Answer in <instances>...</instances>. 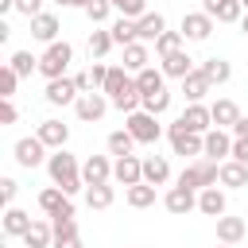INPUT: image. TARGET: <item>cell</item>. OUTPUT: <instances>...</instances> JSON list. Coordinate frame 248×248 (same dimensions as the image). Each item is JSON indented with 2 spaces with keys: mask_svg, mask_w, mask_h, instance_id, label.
<instances>
[{
  "mask_svg": "<svg viewBox=\"0 0 248 248\" xmlns=\"http://www.w3.org/2000/svg\"><path fill=\"white\" fill-rule=\"evenodd\" d=\"M46 170H50V182L54 186H62L70 198L85 186V178H81V167H78V159L66 151V147H54V155L46 159Z\"/></svg>",
  "mask_w": 248,
  "mask_h": 248,
  "instance_id": "6da1fadb",
  "label": "cell"
},
{
  "mask_svg": "<svg viewBox=\"0 0 248 248\" xmlns=\"http://www.w3.org/2000/svg\"><path fill=\"white\" fill-rule=\"evenodd\" d=\"M70 62H74V46H70V43H46V50H43V58H39V74H43L46 81H50V78H66Z\"/></svg>",
  "mask_w": 248,
  "mask_h": 248,
  "instance_id": "7a4b0ae2",
  "label": "cell"
},
{
  "mask_svg": "<svg viewBox=\"0 0 248 248\" xmlns=\"http://www.w3.org/2000/svg\"><path fill=\"white\" fill-rule=\"evenodd\" d=\"M217 182H221V163H213V159L190 163L178 174V186H190V190H205V186H217Z\"/></svg>",
  "mask_w": 248,
  "mask_h": 248,
  "instance_id": "3957f363",
  "label": "cell"
},
{
  "mask_svg": "<svg viewBox=\"0 0 248 248\" xmlns=\"http://www.w3.org/2000/svg\"><path fill=\"white\" fill-rule=\"evenodd\" d=\"M124 128L136 136V143H155V140L163 136V128H159V116H155V112H143V108L128 112V124H124Z\"/></svg>",
  "mask_w": 248,
  "mask_h": 248,
  "instance_id": "277c9868",
  "label": "cell"
},
{
  "mask_svg": "<svg viewBox=\"0 0 248 248\" xmlns=\"http://www.w3.org/2000/svg\"><path fill=\"white\" fill-rule=\"evenodd\" d=\"M167 136H170V147H174V155H205V136H198V132H190V128H182L178 120L167 128Z\"/></svg>",
  "mask_w": 248,
  "mask_h": 248,
  "instance_id": "5b68a950",
  "label": "cell"
},
{
  "mask_svg": "<svg viewBox=\"0 0 248 248\" xmlns=\"http://www.w3.org/2000/svg\"><path fill=\"white\" fill-rule=\"evenodd\" d=\"M39 209H43L46 217H74V202H70V194H66L62 186H46V190L39 194Z\"/></svg>",
  "mask_w": 248,
  "mask_h": 248,
  "instance_id": "8992f818",
  "label": "cell"
},
{
  "mask_svg": "<svg viewBox=\"0 0 248 248\" xmlns=\"http://www.w3.org/2000/svg\"><path fill=\"white\" fill-rule=\"evenodd\" d=\"M178 124H182V128H190V132H198V136H205V132L213 128V112H209V105H202V101H190V105L182 108Z\"/></svg>",
  "mask_w": 248,
  "mask_h": 248,
  "instance_id": "52a82bcc",
  "label": "cell"
},
{
  "mask_svg": "<svg viewBox=\"0 0 248 248\" xmlns=\"http://www.w3.org/2000/svg\"><path fill=\"white\" fill-rule=\"evenodd\" d=\"M43 97H46V105H74V101L81 97V89H78L74 78H50Z\"/></svg>",
  "mask_w": 248,
  "mask_h": 248,
  "instance_id": "ba28073f",
  "label": "cell"
},
{
  "mask_svg": "<svg viewBox=\"0 0 248 248\" xmlns=\"http://www.w3.org/2000/svg\"><path fill=\"white\" fill-rule=\"evenodd\" d=\"M108 105H112V101H105L101 93H81V97L74 101V112H78V120H85V124H97V120L108 112Z\"/></svg>",
  "mask_w": 248,
  "mask_h": 248,
  "instance_id": "9c48e42d",
  "label": "cell"
},
{
  "mask_svg": "<svg viewBox=\"0 0 248 248\" xmlns=\"http://www.w3.org/2000/svg\"><path fill=\"white\" fill-rule=\"evenodd\" d=\"M43 159H50V155H46V143H43L39 136H23V140L16 143V163H19V167L31 170V167H39Z\"/></svg>",
  "mask_w": 248,
  "mask_h": 248,
  "instance_id": "30bf717a",
  "label": "cell"
},
{
  "mask_svg": "<svg viewBox=\"0 0 248 248\" xmlns=\"http://www.w3.org/2000/svg\"><path fill=\"white\" fill-rule=\"evenodd\" d=\"M202 12L213 16L217 23H240L244 19V4L240 0H202Z\"/></svg>",
  "mask_w": 248,
  "mask_h": 248,
  "instance_id": "8fae6325",
  "label": "cell"
},
{
  "mask_svg": "<svg viewBox=\"0 0 248 248\" xmlns=\"http://www.w3.org/2000/svg\"><path fill=\"white\" fill-rule=\"evenodd\" d=\"M182 35H186L190 43H205V39L213 35V16H205V12H186V16H182Z\"/></svg>",
  "mask_w": 248,
  "mask_h": 248,
  "instance_id": "7c38bea8",
  "label": "cell"
},
{
  "mask_svg": "<svg viewBox=\"0 0 248 248\" xmlns=\"http://www.w3.org/2000/svg\"><path fill=\"white\" fill-rule=\"evenodd\" d=\"M112 178H116L120 186H136V182H143V159H136V155H116V163H112Z\"/></svg>",
  "mask_w": 248,
  "mask_h": 248,
  "instance_id": "4fadbf2b",
  "label": "cell"
},
{
  "mask_svg": "<svg viewBox=\"0 0 248 248\" xmlns=\"http://www.w3.org/2000/svg\"><path fill=\"white\" fill-rule=\"evenodd\" d=\"M163 205H167V213L186 217L190 209H198V198H194V190H190V186H170V190H167V198H163Z\"/></svg>",
  "mask_w": 248,
  "mask_h": 248,
  "instance_id": "5bb4252c",
  "label": "cell"
},
{
  "mask_svg": "<svg viewBox=\"0 0 248 248\" xmlns=\"http://www.w3.org/2000/svg\"><path fill=\"white\" fill-rule=\"evenodd\" d=\"M232 140H236V136H229L225 128H209V132H205V155H209L213 163H225V155H232Z\"/></svg>",
  "mask_w": 248,
  "mask_h": 248,
  "instance_id": "9a60e30c",
  "label": "cell"
},
{
  "mask_svg": "<svg viewBox=\"0 0 248 248\" xmlns=\"http://www.w3.org/2000/svg\"><path fill=\"white\" fill-rule=\"evenodd\" d=\"M81 178H85V186L108 182V178H112V163H108L105 155H89V159L81 163Z\"/></svg>",
  "mask_w": 248,
  "mask_h": 248,
  "instance_id": "2e32d148",
  "label": "cell"
},
{
  "mask_svg": "<svg viewBox=\"0 0 248 248\" xmlns=\"http://www.w3.org/2000/svg\"><path fill=\"white\" fill-rule=\"evenodd\" d=\"M31 35H35L39 43H58V16L39 12V16L31 19Z\"/></svg>",
  "mask_w": 248,
  "mask_h": 248,
  "instance_id": "e0dca14e",
  "label": "cell"
},
{
  "mask_svg": "<svg viewBox=\"0 0 248 248\" xmlns=\"http://www.w3.org/2000/svg\"><path fill=\"white\" fill-rule=\"evenodd\" d=\"M124 70H132V74H140V70H147L151 66V50H147V43H128L124 46V62H120Z\"/></svg>",
  "mask_w": 248,
  "mask_h": 248,
  "instance_id": "ac0fdd59",
  "label": "cell"
},
{
  "mask_svg": "<svg viewBox=\"0 0 248 248\" xmlns=\"http://www.w3.org/2000/svg\"><path fill=\"white\" fill-rule=\"evenodd\" d=\"M159 70H163L167 78H178V81H182L186 74H194V58H190L186 50H174V54H167V58H163V66H159Z\"/></svg>",
  "mask_w": 248,
  "mask_h": 248,
  "instance_id": "d6986e66",
  "label": "cell"
},
{
  "mask_svg": "<svg viewBox=\"0 0 248 248\" xmlns=\"http://www.w3.org/2000/svg\"><path fill=\"white\" fill-rule=\"evenodd\" d=\"M209 112H213V128H232V124L240 120V108H236V101H229V97L213 101Z\"/></svg>",
  "mask_w": 248,
  "mask_h": 248,
  "instance_id": "ffe728a7",
  "label": "cell"
},
{
  "mask_svg": "<svg viewBox=\"0 0 248 248\" xmlns=\"http://www.w3.org/2000/svg\"><path fill=\"white\" fill-rule=\"evenodd\" d=\"M35 136H39L46 147H66V140H70V128H66L62 120H43Z\"/></svg>",
  "mask_w": 248,
  "mask_h": 248,
  "instance_id": "44dd1931",
  "label": "cell"
},
{
  "mask_svg": "<svg viewBox=\"0 0 248 248\" xmlns=\"http://www.w3.org/2000/svg\"><path fill=\"white\" fill-rule=\"evenodd\" d=\"M167 178H170V163H167V155H147V159H143V182L163 186Z\"/></svg>",
  "mask_w": 248,
  "mask_h": 248,
  "instance_id": "7402d4cb",
  "label": "cell"
},
{
  "mask_svg": "<svg viewBox=\"0 0 248 248\" xmlns=\"http://www.w3.org/2000/svg\"><path fill=\"white\" fill-rule=\"evenodd\" d=\"M221 186H229V190H240V186H248V163L225 159V163H221Z\"/></svg>",
  "mask_w": 248,
  "mask_h": 248,
  "instance_id": "603a6c76",
  "label": "cell"
},
{
  "mask_svg": "<svg viewBox=\"0 0 248 248\" xmlns=\"http://www.w3.org/2000/svg\"><path fill=\"white\" fill-rule=\"evenodd\" d=\"M23 244L27 248H50L54 244V225L50 221H31V229L23 232Z\"/></svg>",
  "mask_w": 248,
  "mask_h": 248,
  "instance_id": "cb8c5ba5",
  "label": "cell"
},
{
  "mask_svg": "<svg viewBox=\"0 0 248 248\" xmlns=\"http://www.w3.org/2000/svg\"><path fill=\"white\" fill-rule=\"evenodd\" d=\"M136 27H140V43H155V39L167 31V19H163L159 12H147V16L136 19Z\"/></svg>",
  "mask_w": 248,
  "mask_h": 248,
  "instance_id": "d4e9b609",
  "label": "cell"
},
{
  "mask_svg": "<svg viewBox=\"0 0 248 248\" xmlns=\"http://www.w3.org/2000/svg\"><path fill=\"white\" fill-rule=\"evenodd\" d=\"M209 89H213V81H209L202 70H194V74H186V78H182V97H186V101H202Z\"/></svg>",
  "mask_w": 248,
  "mask_h": 248,
  "instance_id": "484cf974",
  "label": "cell"
},
{
  "mask_svg": "<svg viewBox=\"0 0 248 248\" xmlns=\"http://www.w3.org/2000/svg\"><path fill=\"white\" fill-rule=\"evenodd\" d=\"M198 209H202L205 217H221V213H225V190L205 186V190L198 194Z\"/></svg>",
  "mask_w": 248,
  "mask_h": 248,
  "instance_id": "4316f807",
  "label": "cell"
},
{
  "mask_svg": "<svg viewBox=\"0 0 248 248\" xmlns=\"http://www.w3.org/2000/svg\"><path fill=\"white\" fill-rule=\"evenodd\" d=\"M163 81H167V74H163V70H155V66H147V70H140V74H136V89H140L143 97H151V93L167 89Z\"/></svg>",
  "mask_w": 248,
  "mask_h": 248,
  "instance_id": "83f0119b",
  "label": "cell"
},
{
  "mask_svg": "<svg viewBox=\"0 0 248 248\" xmlns=\"http://www.w3.org/2000/svg\"><path fill=\"white\" fill-rule=\"evenodd\" d=\"M240 236H244V221L221 213V217H217V240H221V244H236Z\"/></svg>",
  "mask_w": 248,
  "mask_h": 248,
  "instance_id": "f1b7e54d",
  "label": "cell"
},
{
  "mask_svg": "<svg viewBox=\"0 0 248 248\" xmlns=\"http://www.w3.org/2000/svg\"><path fill=\"white\" fill-rule=\"evenodd\" d=\"M112 39H116V46H128V43H140V27H136V19H128V16H120L112 27Z\"/></svg>",
  "mask_w": 248,
  "mask_h": 248,
  "instance_id": "f546056e",
  "label": "cell"
},
{
  "mask_svg": "<svg viewBox=\"0 0 248 248\" xmlns=\"http://www.w3.org/2000/svg\"><path fill=\"white\" fill-rule=\"evenodd\" d=\"M198 70H202V74H205V78H209L213 85H225V81L232 78V66H229L225 58H205V62H202Z\"/></svg>",
  "mask_w": 248,
  "mask_h": 248,
  "instance_id": "4dcf8cb0",
  "label": "cell"
},
{
  "mask_svg": "<svg viewBox=\"0 0 248 248\" xmlns=\"http://www.w3.org/2000/svg\"><path fill=\"white\" fill-rule=\"evenodd\" d=\"M140 105H143V93L136 89V78H132V81H128V89H120V93L112 97V108H120V112H136Z\"/></svg>",
  "mask_w": 248,
  "mask_h": 248,
  "instance_id": "1f68e13d",
  "label": "cell"
},
{
  "mask_svg": "<svg viewBox=\"0 0 248 248\" xmlns=\"http://www.w3.org/2000/svg\"><path fill=\"white\" fill-rule=\"evenodd\" d=\"M128 205L132 209H147V205H155V186L151 182H136V186H128Z\"/></svg>",
  "mask_w": 248,
  "mask_h": 248,
  "instance_id": "d6a6232c",
  "label": "cell"
},
{
  "mask_svg": "<svg viewBox=\"0 0 248 248\" xmlns=\"http://www.w3.org/2000/svg\"><path fill=\"white\" fill-rule=\"evenodd\" d=\"M112 198H116V194H112V186H108V182L85 186V205H89V209H108V205H112Z\"/></svg>",
  "mask_w": 248,
  "mask_h": 248,
  "instance_id": "836d02e7",
  "label": "cell"
},
{
  "mask_svg": "<svg viewBox=\"0 0 248 248\" xmlns=\"http://www.w3.org/2000/svg\"><path fill=\"white\" fill-rule=\"evenodd\" d=\"M31 221H35V217H27L23 209L8 205V213H4V232H8V236H23V232L31 229Z\"/></svg>",
  "mask_w": 248,
  "mask_h": 248,
  "instance_id": "e575fe53",
  "label": "cell"
},
{
  "mask_svg": "<svg viewBox=\"0 0 248 248\" xmlns=\"http://www.w3.org/2000/svg\"><path fill=\"white\" fill-rule=\"evenodd\" d=\"M116 46V39H112V31H105V27H97V31H89V58H105L108 50Z\"/></svg>",
  "mask_w": 248,
  "mask_h": 248,
  "instance_id": "d590c367",
  "label": "cell"
},
{
  "mask_svg": "<svg viewBox=\"0 0 248 248\" xmlns=\"http://www.w3.org/2000/svg\"><path fill=\"white\" fill-rule=\"evenodd\" d=\"M128 81H132V78H128V70H124V66H108V78H105L101 93H108V101H112L120 89H128Z\"/></svg>",
  "mask_w": 248,
  "mask_h": 248,
  "instance_id": "8d00e7d4",
  "label": "cell"
},
{
  "mask_svg": "<svg viewBox=\"0 0 248 248\" xmlns=\"http://www.w3.org/2000/svg\"><path fill=\"white\" fill-rule=\"evenodd\" d=\"M132 147H136V136L128 128L108 132V155H132Z\"/></svg>",
  "mask_w": 248,
  "mask_h": 248,
  "instance_id": "74e56055",
  "label": "cell"
},
{
  "mask_svg": "<svg viewBox=\"0 0 248 248\" xmlns=\"http://www.w3.org/2000/svg\"><path fill=\"white\" fill-rule=\"evenodd\" d=\"M182 39H186L182 31H163V35L155 39V54H159V58H167V54L182 50Z\"/></svg>",
  "mask_w": 248,
  "mask_h": 248,
  "instance_id": "f35d334b",
  "label": "cell"
},
{
  "mask_svg": "<svg viewBox=\"0 0 248 248\" xmlns=\"http://www.w3.org/2000/svg\"><path fill=\"white\" fill-rule=\"evenodd\" d=\"M8 66H12V70H16V74H19V78H27V74H31V70H39V58H35V54H31V50H16V54H12V62H8Z\"/></svg>",
  "mask_w": 248,
  "mask_h": 248,
  "instance_id": "ab89813d",
  "label": "cell"
},
{
  "mask_svg": "<svg viewBox=\"0 0 248 248\" xmlns=\"http://www.w3.org/2000/svg\"><path fill=\"white\" fill-rule=\"evenodd\" d=\"M143 112H155V116H163L167 108H170V93L167 89H159V93H151V97H143V105H140Z\"/></svg>",
  "mask_w": 248,
  "mask_h": 248,
  "instance_id": "60d3db41",
  "label": "cell"
},
{
  "mask_svg": "<svg viewBox=\"0 0 248 248\" xmlns=\"http://www.w3.org/2000/svg\"><path fill=\"white\" fill-rule=\"evenodd\" d=\"M108 12H112V0H89V4H85V16L93 19V27H101V23L108 19Z\"/></svg>",
  "mask_w": 248,
  "mask_h": 248,
  "instance_id": "b9f144b4",
  "label": "cell"
},
{
  "mask_svg": "<svg viewBox=\"0 0 248 248\" xmlns=\"http://www.w3.org/2000/svg\"><path fill=\"white\" fill-rule=\"evenodd\" d=\"M50 225H54V240L78 236V221H74V217H50Z\"/></svg>",
  "mask_w": 248,
  "mask_h": 248,
  "instance_id": "7bdbcfd3",
  "label": "cell"
},
{
  "mask_svg": "<svg viewBox=\"0 0 248 248\" xmlns=\"http://www.w3.org/2000/svg\"><path fill=\"white\" fill-rule=\"evenodd\" d=\"M16 85H19V74H16L12 66H4V70H0V97H12Z\"/></svg>",
  "mask_w": 248,
  "mask_h": 248,
  "instance_id": "ee69618b",
  "label": "cell"
},
{
  "mask_svg": "<svg viewBox=\"0 0 248 248\" xmlns=\"http://www.w3.org/2000/svg\"><path fill=\"white\" fill-rule=\"evenodd\" d=\"M16 194H19V182H16V178H4V182H0V198H4V205H12Z\"/></svg>",
  "mask_w": 248,
  "mask_h": 248,
  "instance_id": "f6af8a7d",
  "label": "cell"
},
{
  "mask_svg": "<svg viewBox=\"0 0 248 248\" xmlns=\"http://www.w3.org/2000/svg\"><path fill=\"white\" fill-rule=\"evenodd\" d=\"M16 12H23L27 19H35L43 12V0H16Z\"/></svg>",
  "mask_w": 248,
  "mask_h": 248,
  "instance_id": "bcb514c9",
  "label": "cell"
},
{
  "mask_svg": "<svg viewBox=\"0 0 248 248\" xmlns=\"http://www.w3.org/2000/svg\"><path fill=\"white\" fill-rule=\"evenodd\" d=\"M0 120H4V124H16V120H19V112H16V105H12V97H4V105H0Z\"/></svg>",
  "mask_w": 248,
  "mask_h": 248,
  "instance_id": "7dc6e473",
  "label": "cell"
},
{
  "mask_svg": "<svg viewBox=\"0 0 248 248\" xmlns=\"http://www.w3.org/2000/svg\"><path fill=\"white\" fill-rule=\"evenodd\" d=\"M232 159H236V163H248V136L232 140Z\"/></svg>",
  "mask_w": 248,
  "mask_h": 248,
  "instance_id": "c3c4849f",
  "label": "cell"
},
{
  "mask_svg": "<svg viewBox=\"0 0 248 248\" xmlns=\"http://www.w3.org/2000/svg\"><path fill=\"white\" fill-rule=\"evenodd\" d=\"M229 132H232V136H236V140H240V136H248V116H240V120H236V124H232V128H229Z\"/></svg>",
  "mask_w": 248,
  "mask_h": 248,
  "instance_id": "681fc988",
  "label": "cell"
},
{
  "mask_svg": "<svg viewBox=\"0 0 248 248\" xmlns=\"http://www.w3.org/2000/svg\"><path fill=\"white\" fill-rule=\"evenodd\" d=\"M50 248H81V240H78V236H66V240H54Z\"/></svg>",
  "mask_w": 248,
  "mask_h": 248,
  "instance_id": "f907efd6",
  "label": "cell"
},
{
  "mask_svg": "<svg viewBox=\"0 0 248 248\" xmlns=\"http://www.w3.org/2000/svg\"><path fill=\"white\" fill-rule=\"evenodd\" d=\"M54 4H62V8H85L89 0H54Z\"/></svg>",
  "mask_w": 248,
  "mask_h": 248,
  "instance_id": "816d5d0a",
  "label": "cell"
},
{
  "mask_svg": "<svg viewBox=\"0 0 248 248\" xmlns=\"http://www.w3.org/2000/svg\"><path fill=\"white\" fill-rule=\"evenodd\" d=\"M16 8V0H0V12H12Z\"/></svg>",
  "mask_w": 248,
  "mask_h": 248,
  "instance_id": "f5cc1de1",
  "label": "cell"
},
{
  "mask_svg": "<svg viewBox=\"0 0 248 248\" xmlns=\"http://www.w3.org/2000/svg\"><path fill=\"white\" fill-rule=\"evenodd\" d=\"M240 31H244V35H248V16H244V19H240Z\"/></svg>",
  "mask_w": 248,
  "mask_h": 248,
  "instance_id": "db71d44e",
  "label": "cell"
},
{
  "mask_svg": "<svg viewBox=\"0 0 248 248\" xmlns=\"http://www.w3.org/2000/svg\"><path fill=\"white\" fill-rule=\"evenodd\" d=\"M120 4H124V0H112V8H120Z\"/></svg>",
  "mask_w": 248,
  "mask_h": 248,
  "instance_id": "11a10c76",
  "label": "cell"
},
{
  "mask_svg": "<svg viewBox=\"0 0 248 248\" xmlns=\"http://www.w3.org/2000/svg\"><path fill=\"white\" fill-rule=\"evenodd\" d=\"M217 248H232V244H217Z\"/></svg>",
  "mask_w": 248,
  "mask_h": 248,
  "instance_id": "9f6ffc18",
  "label": "cell"
},
{
  "mask_svg": "<svg viewBox=\"0 0 248 248\" xmlns=\"http://www.w3.org/2000/svg\"><path fill=\"white\" fill-rule=\"evenodd\" d=\"M240 4H244V8H248V0H240Z\"/></svg>",
  "mask_w": 248,
  "mask_h": 248,
  "instance_id": "6f0895ef",
  "label": "cell"
}]
</instances>
